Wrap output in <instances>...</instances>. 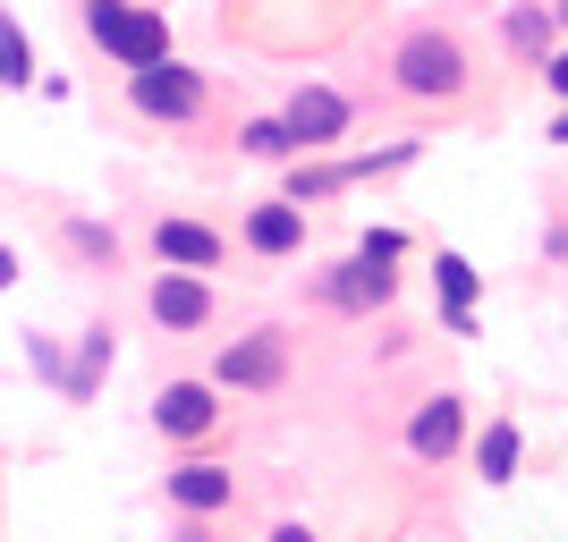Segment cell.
Listing matches in <instances>:
<instances>
[{
  "mask_svg": "<svg viewBox=\"0 0 568 542\" xmlns=\"http://www.w3.org/2000/svg\"><path fill=\"white\" fill-rule=\"evenodd\" d=\"M77 18H85V34L111 51L119 69H153V60H170V18H162V9H144V0H85Z\"/></svg>",
  "mask_w": 568,
  "mask_h": 542,
  "instance_id": "cell-1",
  "label": "cell"
},
{
  "mask_svg": "<svg viewBox=\"0 0 568 542\" xmlns=\"http://www.w3.org/2000/svg\"><path fill=\"white\" fill-rule=\"evenodd\" d=\"M390 69H399V94H416V102H450L458 85H467V51H458L450 34H407Z\"/></svg>",
  "mask_w": 568,
  "mask_h": 542,
  "instance_id": "cell-2",
  "label": "cell"
},
{
  "mask_svg": "<svg viewBox=\"0 0 568 542\" xmlns=\"http://www.w3.org/2000/svg\"><path fill=\"white\" fill-rule=\"evenodd\" d=\"M128 102H136L153 127H179V119L204 111V76L179 69V60H153V69H128Z\"/></svg>",
  "mask_w": 568,
  "mask_h": 542,
  "instance_id": "cell-3",
  "label": "cell"
},
{
  "mask_svg": "<svg viewBox=\"0 0 568 542\" xmlns=\"http://www.w3.org/2000/svg\"><path fill=\"white\" fill-rule=\"evenodd\" d=\"M144 314L162 330H204L213 323V288H204V272H187V263H162L153 288H144Z\"/></svg>",
  "mask_w": 568,
  "mask_h": 542,
  "instance_id": "cell-4",
  "label": "cell"
},
{
  "mask_svg": "<svg viewBox=\"0 0 568 542\" xmlns=\"http://www.w3.org/2000/svg\"><path fill=\"white\" fill-rule=\"evenodd\" d=\"M281 374H288V339L281 330H246V339H230L221 365H213L221 390H281Z\"/></svg>",
  "mask_w": 568,
  "mask_h": 542,
  "instance_id": "cell-5",
  "label": "cell"
},
{
  "mask_svg": "<svg viewBox=\"0 0 568 542\" xmlns=\"http://www.w3.org/2000/svg\"><path fill=\"white\" fill-rule=\"evenodd\" d=\"M153 425H162L170 441H204V432L221 425V381H162Z\"/></svg>",
  "mask_w": 568,
  "mask_h": 542,
  "instance_id": "cell-6",
  "label": "cell"
},
{
  "mask_svg": "<svg viewBox=\"0 0 568 542\" xmlns=\"http://www.w3.org/2000/svg\"><path fill=\"white\" fill-rule=\"evenodd\" d=\"M237 500V474L213 467V458H187V467H170V509H187V518H221Z\"/></svg>",
  "mask_w": 568,
  "mask_h": 542,
  "instance_id": "cell-7",
  "label": "cell"
},
{
  "mask_svg": "<svg viewBox=\"0 0 568 542\" xmlns=\"http://www.w3.org/2000/svg\"><path fill=\"white\" fill-rule=\"evenodd\" d=\"M458 441H467V407H458L450 390H442V399H425V407H416V425H407V449H416L425 467H442V458H450Z\"/></svg>",
  "mask_w": 568,
  "mask_h": 542,
  "instance_id": "cell-8",
  "label": "cell"
},
{
  "mask_svg": "<svg viewBox=\"0 0 568 542\" xmlns=\"http://www.w3.org/2000/svg\"><path fill=\"white\" fill-rule=\"evenodd\" d=\"M246 246H255V255H297V246H306V204H297V195L255 204V213H246Z\"/></svg>",
  "mask_w": 568,
  "mask_h": 542,
  "instance_id": "cell-9",
  "label": "cell"
},
{
  "mask_svg": "<svg viewBox=\"0 0 568 542\" xmlns=\"http://www.w3.org/2000/svg\"><path fill=\"white\" fill-rule=\"evenodd\" d=\"M288 127L306 136V153L314 144H339L348 136V102H339L332 85H297V94H288Z\"/></svg>",
  "mask_w": 568,
  "mask_h": 542,
  "instance_id": "cell-10",
  "label": "cell"
},
{
  "mask_svg": "<svg viewBox=\"0 0 568 542\" xmlns=\"http://www.w3.org/2000/svg\"><path fill=\"white\" fill-rule=\"evenodd\" d=\"M153 255L162 263H187V272H213L221 255H230V246H221V229H204V221H153Z\"/></svg>",
  "mask_w": 568,
  "mask_h": 542,
  "instance_id": "cell-11",
  "label": "cell"
},
{
  "mask_svg": "<svg viewBox=\"0 0 568 542\" xmlns=\"http://www.w3.org/2000/svg\"><path fill=\"white\" fill-rule=\"evenodd\" d=\"M390 297V272H382L374 255H356V263H339V272H323V306H339V314H365V306H382Z\"/></svg>",
  "mask_w": 568,
  "mask_h": 542,
  "instance_id": "cell-12",
  "label": "cell"
},
{
  "mask_svg": "<svg viewBox=\"0 0 568 542\" xmlns=\"http://www.w3.org/2000/svg\"><path fill=\"white\" fill-rule=\"evenodd\" d=\"M102 374H111V323H94L85 339H77V365H69V390H60V399L85 407V399L102 390Z\"/></svg>",
  "mask_w": 568,
  "mask_h": 542,
  "instance_id": "cell-13",
  "label": "cell"
},
{
  "mask_svg": "<svg viewBox=\"0 0 568 542\" xmlns=\"http://www.w3.org/2000/svg\"><path fill=\"white\" fill-rule=\"evenodd\" d=\"M433 280H442V297H450V330H458V339H475V263L467 255H442V263H433Z\"/></svg>",
  "mask_w": 568,
  "mask_h": 542,
  "instance_id": "cell-14",
  "label": "cell"
},
{
  "mask_svg": "<svg viewBox=\"0 0 568 542\" xmlns=\"http://www.w3.org/2000/svg\"><path fill=\"white\" fill-rule=\"evenodd\" d=\"M237 144H246L255 162H297V153H306V136L288 127V111H281V119H246V127H237Z\"/></svg>",
  "mask_w": 568,
  "mask_h": 542,
  "instance_id": "cell-15",
  "label": "cell"
},
{
  "mask_svg": "<svg viewBox=\"0 0 568 542\" xmlns=\"http://www.w3.org/2000/svg\"><path fill=\"white\" fill-rule=\"evenodd\" d=\"M34 85V43H26V25L0 9V94H26Z\"/></svg>",
  "mask_w": 568,
  "mask_h": 542,
  "instance_id": "cell-16",
  "label": "cell"
},
{
  "mask_svg": "<svg viewBox=\"0 0 568 542\" xmlns=\"http://www.w3.org/2000/svg\"><path fill=\"white\" fill-rule=\"evenodd\" d=\"M518 458H526L518 425H493L484 441H475V474H484V483H509V474H518Z\"/></svg>",
  "mask_w": 568,
  "mask_h": 542,
  "instance_id": "cell-17",
  "label": "cell"
},
{
  "mask_svg": "<svg viewBox=\"0 0 568 542\" xmlns=\"http://www.w3.org/2000/svg\"><path fill=\"white\" fill-rule=\"evenodd\" d=\"M60 237H69V255H85V263H111V255H119L111 221H69V229H60Z\"/></svg>",
  "mask_w": 568,
  "mask_h": 542,
  "instance_id": "cell-18",
  "label": "cell"
},
{
  "mask_svg": "<svg viewBox=\"0 0 568 542\" xmlns=\"http://www.w3.org/2000/svg\"><path fill=\"white\" fill-rule=\"evenodd\" d=\"M26 365H34L43 381H60V390H69V356H60V339H43V330H34V339H26Z\"/></svg>",
  "mask_w": 568,
  "mask_h": 542,
  "instance_id": "cell-19",
  "label": "cell"
},
{
  "mask_svg": "<svg viewBox=\"0 0 568 542\" xmlns=\"http://www.w3.org/2000/svg\"><path fill=\"white\" fill-rule=\"evenodd\" d=\"M500 34H509L518 51H544V43H551V25L535 18V9H509V18H500Z\"/></svg>",
  "mask_w": 568,
  "mask_h": 542,
  "instance_id": "cell-20",
  "label": "cell"
},
{
  "mask_svg": "<svg viewBox=\"0 0 568 542\" xmlns=\"http://www.w3.org/2000/svg\"><path fill=\"white\" fill-rule=\"evenodd\" d=\"M356 255H374V263H399V255H407V237H399V229H365V246H356Z\"/></svg>",
  "mask_w": 568,
  "mask_h": 542,
  "instance_id": "cell-21",
  "label": "cell"
},
{
  "mask_svg": "<svg viewBox=\"0 0 568 542\" xmlns=\"http://www.w3.org/2000/svg\"><path fill=\"white\" fill-rule=\"evenodd\" d=\"M544 76H551V94L568 102V43H560V51H544Z\"/></svg>",
  "mask_w": 568,
  "mask_h": 542,
  "instance_id": "cell-22",
  "label": "cell"
},
{
  "mask_svg": "<svg viewBox=\"0 0 568 542\" xmlns=\"http://www.w3.org/2000/svg\"><path fill=\"white\" fill-rule=\"evenodd\" d=\"M18 272H26V263H18V246H0V297L18 288Z\"/></svg>",
  "mask_w": 568,
  "mask_h": 542,
  "instance_id": "cell-23",
  "label": "cell"
},
{
  "mask_svg": "<svg viewBox=\"0 0 568 542\" xmlns=\"http://www.w3.org/2000/svg\"><path fill=\"white\" fill-rule=\"evenodd\" d=\"M272 542H314V534H306V525H281V534H272Z\"/></svg>",
  "mask_w": 568,
  "mask_h": 542,
  "instance_id": "cell-24",
  "label": "cell"
},
{
  "mask_svg": "<svg viewBox=\"0 0 568 542\" xmlns=\"http://www.w3.org/2000/svg\"><path fill=\"white\" fill-rule=\"evenodd\" d=\"M551 144H568V111H560V119H551Z\"/></svg>",
  "mask_w": 568,
  "mask_h": 542,
  "instance_id": "cell-25",
  "label": "cell"
},
{
  "mask_svg": "<svg viewBox=\"0 0 568 542\" xmlns=\"http://www.w3.org/2000/svg\"><path fill=\"white\" fill-rule=\"evenodd\" d=\"M551 18H560V25H568V0H560V9H551Z\"/></svg>",
  "mask_w": 568,
  "mask_h": 542,
  "instance_id": "cell-26",
  "label": "cell"
}]
</instances>
